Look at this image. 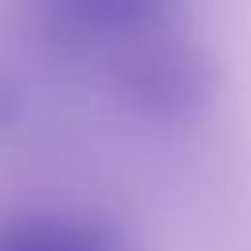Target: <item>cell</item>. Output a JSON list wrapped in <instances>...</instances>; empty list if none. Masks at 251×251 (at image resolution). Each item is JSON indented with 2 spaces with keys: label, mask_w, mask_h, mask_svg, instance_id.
<instances>
[]
</instances>
